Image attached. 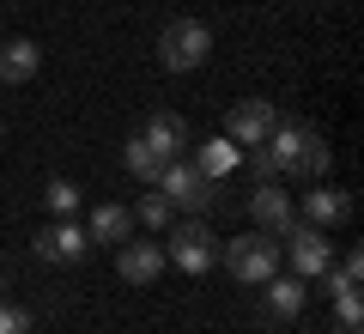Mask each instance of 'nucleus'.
<instances>
[{"instance_id": "f257e3e1", "label": "nucleus", "mask_w": 364, "mask_h": 334, "mask_svg": "<svg viewBox=\"0 0 364 334\" xmlns=\"http://www.w3.org/2000/svg\"><path fill=\"white\" fill-rule=\"evenodd\" d=\"M261 152H267L273 177H328V165H334V146L322 140V134L310 128V122H279V128L261 140Z\"/></svg>"}, {"instance_id": "f03ea898", "label": "nucleus", "mask_w": 364, "mask_h": 334, "mask_svg": "<svg viewBox=\"0 0 364 334\" xmlns=\"http://www.w3.org/2000/svg\"><path fill=\"white\" fill-rule=\"evenodd\" d=\"M219 261L231 268V280L261 286V280L279 273V237H267V231H237L231 244H219Z\"/></svg>"}, {"instance_id": "7ed1b4c3", "label": "nucleus", "mask_w": 364, "mask_h": 334, "mask_svg": "<svg viewBox=\"0 0 364 334\" xmlns=\"http://www.w3.org/2000/svg\"><path fill=\"white\" fill-rule=\"evenodd\" d=\"M207 55H213V31L200 19H170L158 31V61H164V73H195V67H207Z\"/></svg>"}, {"instance_id": "20e7f679", "label": "nucleus", "mask_w": 364, "mask_h": 334, "mask_svg": "<svg viewBox=\"0 0 364 334\" xmlns=\"http://www.w3.org/2000/svg\"><path fill=\"white\" fill-rule=\"evenodd\" d=\"M164 261L182 273H213L219 268V237H213L207 219H182L176 231L164 237Z\"/></svg>"}, {"instance_id": "39448f33", "label": "nucleus", "mask_w": 364, "mask_h": 334, "mask_svg": "<svg viewBox=\"0 0 364 334\" xmlns=\"http://www.w3.org/2000/svg\"><path fill=\"white\" fill-rule=\"evenodd\" d=\"M158 194H164L176 213H213V201H219V182H207L195 165H182V158H170V165L158 170Z\"/></svg>"}, {"instance_id": "423d86ee", "label": "nucleus", "mask_w": 364, "mask_h": 334, "mask_svg": "<svg viewBox=\"0 0 364 334\" xmlns=\"http://www.w3.org/2000/svg\"><path fill=\"white\" fill-rule=\"evenodd\" d=\"M279 256L291 261V273H298V280H322V273L334 268V244H328V231H322V225H310V219H304V225H291V231L279 237Z\"/></svg>"}, {"instance_id": "0eeeda50", "label": "nucleus", "mask_w": 364, "mask_h": 334, "mask_svg": "<svg viewBox=\"0 0 364 334\" xmlns=\"http://www.w3.org/2000/svg\"><path fill=\"white\" fill-rule=\"evenodd\" d=\"M37 261H49V268H73V261H85V249H91V237H85V225L79 219H55V225H43L37 231Z\"/></svg>"}, {"instance_id": "6e6552de", "label": "nucleus", "mask_w": 364, "mask_h": 334, "mask_svg": "<svg viewBox=\"0 0 364 334\" xmlns=\"http://www.w3.org/2000/svg\"><path fill=\"white\" fill-rule=\"evenodd\" d=\"M273 128H279V110H273L267 98H243V103H231V116H225V140H237V146H261Z\"/></svg>"}, {"instance_id": "1a4fd4ad", "label": "nucleus", "mask_w": 364, "mask_h": 334, "mask_svg": "<svg viewBox=\"0 0 364 334\" xmlns=\"http://www.w3.org/2000/svg\"><path fill=\"white\" fill-rule=\"evenodd\" d=\"M249 219H255V231L286 237L291 225H298V207H291V194L279 189V182H255V194H249Z\"/></svg>"}, {"instance_id": "9d476101", "label": "nucleus", "mask_w": 364, "mask_h": 334, "mask_svg": "<svg viewBox=\"0 0 364 334\" xmlns=\"http://www.w3.org/2000/svg\"><path fill=\"white\" fill-rule=\"evenodd\" d=\"M164 244H152V237H128V244H116V273L128 286H152L158 273H164Z\"/></svg>"}, {"instance_id": "9b49d317", "label": "nucleus", "mask_w": 364, "mask_h": 334, "mask_svg": "<svg viewBox=\"0 0 364 334\" xmlns=\"http://www.w3.org/2000/svg\"><path fill=\"white\" fill-rule=\"evenodd\" d=\"M140 140L152 146L158 158H182V146H195V134H188V122L176 116V110H152L140 128Z\"/></svg>"}, {"instance_id": "f8f14e48", "label": "nucleus", "mask_w": 364, "mask_h": 334, "mask_svg": "<svg viewBox=\"0 0 364 334\" xmlns=\"http://www.w3.org/2000/svg\"><path fill=\"white\" fill-rule=\"evenodd\" d=\"M261 292H267V316H279V322H298L304 304H310V286L298 273H273V280H261Z\"/></svg>"}, {"instance_id": "ddd939ff", "label": "nucleus", "mask_w": 364, "mask_h": 334, "mask_svg": "<svg viewBox=\"0 0 364 334\" xmlns=\"http://www.w3.org/2000/svg\"><path fill=\"white\" fill-rule=\"evenodd\" d=\"M304 219H310V225H346L352 219V194L346 189H334V182H316L310 194H304Z\"/></svg>"}, {"instance_id": "4468645a", "label": "nucleus", "mask_w": 364, "mask_h": 334, "mask_svg": "<svg viewBox=\"0 0 364 334\" xmlns=\"http://www.w3.org/2000/svg\"><path fill=\"white\" fill-rule=\"evenodd\" d=\"M37 67H43V49L31 37L0 43V85H25V79H37Z\"/></svg>"}, {"instance_id": "2eb2a0df", "label": "nucleus", "mask_w": 364, "mask_h": 334, "mask_svg": "<svg viewBox=\"0 0 364 334\" xmlns=\"http://www.w3.org/2000/svg\"><path fill=\"white\" fill-rule=\"evenodd\" d=\"M85 237H91V244H109V249H116V244H128V237H134V213H128V207H116V201L91 207Z\"/></svg>"}, {"instance_id": "dca6fc26", "label": "nucleus", "mask_w": 364, "mask_h": 334, "mask_svg": "<svg viewBox=\"0 0 364 334\" xmlns=\"http://www.w3.org/2000/svg\"><path fill=\"white\" fill-rule=\"evenodd\" d=\"M237 165H243V152H237V140H225V134H213V140L195 146V170H200L207 182H225Z\"/></svg>"}, {"instance_id": "f3484780", "label": "nucleus", "mask_w": 364, "mask_h": 334, "mask_svg": "<svg viewBox=\"0 0 364 334\" xmlns=\"http://www.w3.org/2000/svg\"><path fill=\"white\" fill-rule=\"evenodd\" d=\"M43 207H49V213H55V219H73V213H79V207H85V189H79V182H73V177H55V182H49V189H43Z\"/></svg>"}, {"instance_id": "a211bd4d", "label": "nucleus", "mask_w": 364, "mask_h": 334, "mask_svg": "<svg viewBox=\"0 0 364 334\" xmlns=\"http://www.w3.org/2000/svg\"><path fill=\"white\" fill-rule=\"evenodd\" d=\"M122 165H128V177H134V182H158V170H164L170 158H158L152 146H146L140 134H134V140H128V152H122Z\"/></svg>"}, {"instance_id": "6ab92c4d", "label": "nucleus", "mask_w": 364, "mask_h": 334, "mask_svg": "<svg viewBox=\"0 0 364 334\" xmlns=\"http://www.w3.org/2000/svg\"><path fill=\"white\" fill-rule=\"evenodd\" d=\"M358 273H364V256H358V249H346V256H340L334 268L322 273V280H328V298H346V292H358Z\"/></svg>"}, {"instance_id": "aec40b11", "label": "nucleus", "mask_w": 364, "mask_h": 334, "mask_svg": "<svg viewBox=\"0 0 364 334\" xmlns=\"http://www.w3.org/2000/svg\"><path fill=\"white\" fill-rule=\"evenodd\" d=\"M358 328H364V304H358V292L334 298V334H358Z\"/></svg>"}, {"instance_id": "412c9836", "label": "nucleus", "mask_w": 364, "mask_h": 334, "mask_svg": "<svg viewBox=\"0 0 364 334\" xmlns=\"http://www.w3.org/2000/svg\"><path fill=\"white\" fill-rule=\"evenodd\" d=\"M170 219H176V207H170L164 194H146V201H140V225H146V231H164Z\"/></svg>"}, {"instance_id": "4be33fe9", "label": "nucleus", "mask_w": 364, "mask_h": 334, "mask_svg": "<svg viewBox=\"0 0 364 334\" xmlns=\"http://www.w3.org/2000/svg\"><path fill=\"white\" fill-rule=\"evenodd\" d=\"M37 322H31L25 304H0V334H31Z\"/></svg>"}, {"instance_id": "5701e85b", "label": "nucleus", "mask_w": 364, "mask_h": 334, "mask_svg": "<svg viewBox=\"0 0 364 334\" xmlns=\"http://www.w3.org/2000/svg\"><path fill=\"white\" fill-rule=\"evenodd\" d=\"M0 43H6V37H0Z\"/></svg>"}]
</instances>
